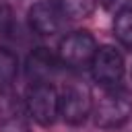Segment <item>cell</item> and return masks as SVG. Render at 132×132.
<instances>
[{"label": "cell", "instance_id": "1", "mask_svg": "<svg viewBox=\"0 0 132 132\" xmlns=\"http://www.w3.org/2000/svg\"><path fill=\"white\" fill-rule=\"evenodd\" d=\"M132 116V91L126 87H107L99 101L93 105V120L99 128L111 130L122 126Z\"/></svg>", "mask_w": 132, "mask_h": 132}, {"label": "cell", "instance_id": "13", "mask_svg": "<svg viewBox=\"0 0 132 132\" xmlns=\"http://www.w3.org/2000/svg\"><path fill=\"white\" fill-rule=\"evenodd\" d=\"M126 4H128V0H101V6L107 12H116V14L120 10H124V8H128Z\"/></svg>", "mask_w": 132, "mask_h": 132}, {"label": "cell", "instance_id": "2", "mask_svg": "<svg viewBox=\"0 0 132 132\" xmlns=\"http://www.w3.org/2000/svg\"><path fill=\"white\" fill-rule=\"evenodd\" d=\"M25 103L29 116L39 126H50L60 116V95L50 82H31Z\"/></svg>", "mask_w": 132, "mask_h": 132}, {"label": "cell", "instance_id": "11", "mask_svg": "<svg viewBox=\"0 0 132 132\" xmlns=\"http://www.w3.org/2000/svg\"><path fill=\"white\" fill-rule=\"evenodd\" d=\"M113 35L124 45H132V6L120 10L113 19Z\"/></svg>", "mask_w": 132, "mask_h": 132}, {"label": "cell", "instance_id": "12", "mask_svg": "<svg viewBox=\"0 0 132 132\" xmlns=\"http://www.w3.org/2000/svg\"><path fill=\"white\" fill-rule=\"evenodd\" d=\"M12 31V10L6 4H0V43Z\"/></svg>", "mask_w": 132, "mask_h": 132}, {"label": "cell", "instance_id": "5", "mask_svg": "<svg viewBox=\"0 0 132 132\" xmlns=\"http://www.w3.org/2000/svg\"><path fill=\"white\" fill-rule=\"evenodd\" d=\"M91 111H93V103H91V95H89L87 87H82L78 82H70L62 89V93H60V116L66 124L78 126L89 118Z\"/></svg>", "mask_w": 132, "mask_h": 132}, {"label": "cell", "instance_id": "10", "mask_svg": "<svg viewBox=\"0 0 132 132\" xmlns=\"http://www.w3.org/2000/svg\"><path fill=\"white\" fill-rule=\"evenodd\" d=\"M19 72V60L16 56L0 45V91L2 89H10L12 80L16 78Z\"/></svg>", "mask_w": 132, "mask_h": 132}, {"label": "cell", "instance_id": "6", "mask_svg": "<svg viewBox=\"0 0 132 132\" xmlns=\"http://www.w3.org/2000/svg\"><path fill=\"white\" fill-rule=\"evenodd\" d=\"M91 74L97 85L101 87H116L120 85L124 76V58L122 54L111 45H101L95 52V58L91 62Z\"/></svg>", "mask_w": 132, "mask_h": 132}, {"label": "cell", "instance_id": "8", "mask_svg": "<svg viewBox=\"0 0 132 132\" xmlns=\"http://www.w3.org/2000/svg\"><path fill=\"white\" fill-rule=\"evenodd\" d=\"M60 64H62L60 58L54 56L50 50L37 47L29 54L25 70H27V76L31 82H50L52 76L60 70Z\"/></svg>", "mask_w": 132, "mask_h": 132}, {"label": "cell", "instance_id": "7", "mask_svg": "<svg viewBox=\"0 0 132 132\" xmlns=\"http://www.w3.org/2000/svg\"><path fill=\"white\" fill-rule=\"evenodd\" d=\"M29 27L37 35H54L62 29L66 16L58 4V0H39L27 12Z\"/></svg>", "mask_w": 132, "mask_h": 132}, {"label": "cell", "instance_id": "9", "mask_svg": "<svg viewBox=\"0 0 132 132\" xmlns=\"http://www.w3.org/2000/svg\"><path fill=\"white\" fill-rule=\"evenodd\" d=\"M58 4L62 8L64 16L70 19V21L87 19L97 8V0H58Z\"/></svg>", "mask_w": 132, "mask_h": 132}, {"label": "cell", "instance_id": "4", "mask_svg": "<svg viewBox=\"0 0 132 132\" xmlns=\"http://www.w3.org/2000/svg\"><path fill=\"white\" fill-rule=\"evenodd\" d=\"M0 132H31L27 103L10 89L0 91Z\"/></svg>", "mask_w": 132, "mask_h": 132}, {"label": "cell", "instance_id": "3", "mask_svg": "<svg viewBox=\"0 0 132 132\" xmlns=\"http://www.w3.org/2000/svg\"><path fill=\"white\" fill-rule=\"evenodd\" d=\"M95 52H97V41L89 31L68 33L58 45L60 62L70 68H91Z\"/></svg>", "mask_w": 132, "mask_h": 132}]
</instances>
